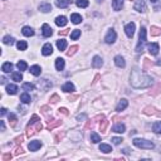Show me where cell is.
<instances>
[{
  "label": "cell",
  "instance_id": "obj_15",
  "mask_svg": "<svg viewBox=\"0 0 161 161\" xmlns=\"http://www.w3.org/2000/svg\"><path fill=\"white\" fill-rule=\"evenodd\" d=\"M115 64L117 65L118 68H125L126 62H125L124 57H121V55H116V57H115Z\"/></svg>",
  "mask_w": 161,
  "mask_h": 161
},
{
  "label": "cell",
  "instance_id": "obj_9",
  "mask_svg": "<svg viewBox=\"0 0 161 161\" xmlns=\"http://www.w3.org/2000/svg\"><path fill=\"white\" fill-rule=\"evenodd\" d=\"M42 33H43V35L45 37V38H49V37H52V34H53V29L49 27L48 24H43Z\"/></svg>",
  "mask_w": 161,
  "mask_h": 161
},
{
  "label": "cell",
  "instance_id": "obj_50",
  "mask_svg": "<svg viewBox=\"0 0 161 161\" xmlns=\"http://www.w3.org/2000/svg\"><path fill=\"white\" fill-rule=\"evenodd\" d=\"M0 115H1V116H4V115H6V108H5V107H3V108H1V110H0Z\"/></svg>",
  "mask_w": 161,
  "mask_h": 161
},
{
  "label": "cell",
  "instance_id": "obj_52",
  "mask_svg": "<svg viewBox=\"0 0 161 161\" xmlns=\"http://www.w3.org/2000/svg\"><path fill=\"white\" fill-rule=\"evenodd\" d=\"M61 34H62V35H65V34H68V29L67 30H59V35H61Z\"/></svg>",
  "mask_w": 161,
  "mask_h": 161
},
{
  "label": "cell",
  "instance_id": "obj_13",
  "mask_svg": "<svg viewBox=\"0 0 161 161\" xmlns=\"http://www.w3.org/2000/svg\"><path fill=\"white\" fill-rule=\"evenodd\" d=\"M40 147H42V142L40 141H31V142L29 144V146H28V149H29L30 151H37V150H39Z\"/></svg>",
  "mask_w": 161,
  "mask_h": 161
},
{
  "label": "cell",
  "instance_id": "obj_30",
  "mask_svg": "<svg viewBox=\"0 0 161 161\" xmlns=\"http://www.w3.org/2000/svg\"><path fill=\"white\" fill-rule=\"evenodd\" d=\"M3 43L6 44V45H13V44H14V38L10 35H6L3 38Z\"/></svg>",
  "mask_w": 161,
  "mask_h": 161
},
{
  "label": "cell",
  "instance_id": "obj_3",
  "mask_svg": "<svg viewBox=\"0 0 161 161\" xmlns=\"http://www.w3.org/2000/svg\"><path fill=\"white\" fill-rule=\"evenodd\" d=\"M146 44V28L142 27L140 30V35H138V43L136 45V52L142 53L144 52V45Z\"/></svg>",
  "mask_w": 161,
  "mask_h": 161
},
{
  "label": "cell",
  "instance_id": "obj_41",
  "mask_svg": "<svg viewBox=\"0 0 161 161\" xmlns=\"http://www.w3.org/2000/svg\"><path fill=\"white\" fill-rule=\"evenodd\" d=\"M107 125H108V121H107V120H102L101 124H100V130L102 132H105L106 128H107Z\"/></svg>",
  "mask_w": 161,
  "mask_h": 161
},
{
  "label": "cell",
  "instance_id": "obj_14",
  "mask_svg": "<svg viewBox=\"0 0 161 161\" xmlns=\"http://www.w3.org/2000/svg\"><path fill=\"white\" fill-rule=\"evenodd\" d=\"M68 23L67 18L64 17V15H61V17H57L55 18V24L58 25V27H65Z\"/></svg>",
  "mask_w": 161,
  "mask_h": 161
},
{
  "label": "cell",
  "instance_id": "obj_48",
  "mask_svg": "<svg viewBox=\"0 0 161 161\" xmlns=\"http://www.w3.org/2000/svg\"><path fill=\"white\" fill-rule=\"evenodd\" d=\"M58 111H59V113H63V115H65V116L68 115V110L67 108H59Z\"/></svg>",
  "mask_w": 161,
  "mask_h": 161
},
{
  "label": "cell",
  "instance_id": "obj_21",
  "mask_svg": "<svg viewBox=\"0 0 161 161\" xmlns=\"http://www.w3.org/2000/svg\"><path fill=\"white\" fill-rule=\"evenodd\" d=\"M98 149H100L101 152H103V154H108V152H111L112 151V147L110 146V145H107V144H101Z\"/></svg>",
  "mask_w": 161,
  "mask_h": 161
},
{
  "label": "cell",
  "instance_id": "obj_39",
  "mask_svg": "<svg viewBox=\"0 0 161 161\" xmlns=\"http://www.w3.org/2000/svg\"><path fill=\"white\" fill-rule=\"evenodd\" d=\"M61 125H62V121H54V122H52V124H49V125H48V130H49V131H52L53 128L58 127V126H61Z\"/></svg>",
  "mask_w": 161,
  "mask_h": 161
},
{
  "label": "cell",
  "instance_id": "obj_23",
  "mask_svg": "<svg viewBox=\"0 0 161 161\" xmlns=\"http://www.w3.org/2000/svg\"><path fill=\"white\" fill-rule=\"evenodd\" d=\"M30 73L33 75H40V73H42V68L39 67V65H31L30 67Z\"/></svg>",
  "mask_w": 161,
  "mask_h": 161
},
{
  "label": "cell",
  "instance_id": "obj_17",
  "mask_svg": "<svg viewBox=\"0 0 161 161\" xmlns=\"http://www.w3.org/2000/svg\"><path fill=\"white\" fill-rule=\"evenodd\" d=\"M122 6H124V0H112V8H113V10H116V11L121 10Z\"/></svg>",
  "mask_w": 161,
  "mask_h": 161
},
{
  "label": "cell",
  "instance_id": "obj_16",
  "mask_svg": "<svg viewBox=\"0 0 161 161\" xmlns=\"http://www.w3.org/2000/svg\"><path fill=\"white\" fill-rule=\"evenodd\" d=\"M72 3H73V0H55V5L58 8H67Z\"/></svg>",
  "mask_w": 161,
  "mask_h": 161
},
{
  "label": "cell",
  "instance_id": "obj_31",
  "mask_svg": "<svg viewBox=\"0 0 161 161\" xmlns=\"http://www.w3.org/2000/svg\"><path fill=\"white\" fill-rule=\"evenodd\" d=\"M17 47H18L19 50H27L28 44H27V42H25V40H19V42L17 43Z\"/></svg>",
  "mask_w": 161,
  "mask_h": 161
},
{
  "label": "cell",
  "instance_id": "obj_10",
  "mask_svg": "<svg viewBox=\"0 0 161 161\" xmlns=\"http://www.w3.org/2000/svg\"><path fill=\"white\" fill-rule=\"evenodd\" d=\"M103 65V61L100 55H94L93 61H92V67L93 68H101Z\"/></svg>",
  "mask_w": 161,
  "mask_h": 161
},
{
  "label": "cell",
  "instance_id": "obj_8",
  "mask_svg": "<svg viewBox=\"0 0 161 161\" xmlns=\"http://www.w3.org/2000/svg\"><path fill=\"white\" fill-rule=\"evenodd\" d=\"M52 53H53V47H52V44H50V43L44 44L43 48H42V54L47 57V55H50Z\"/></svg>",
  "mask_w": 161,
  "mask_h": 161
},
{
  "label": "cell",
  "instance_id": "obj_35",
  "mask_svg": "<svg viewBox=\"0 0 161 161\" xmlns=\"http://www.w3.org/2000/svg\"><path fill=\"white\" fill-rule=\"evenodd\" d=\"M161 34V29L159 27H151V35L152 37H159Z\"/></svg>",
  "mask_w": 161,
  "mask_h": 161
},
{
  "label": "cell",
  "instance_id": "obj_42",
  "mask_svg": "<svg viewBox=\"0 0 161 161\" xmlns=\"http://www.w3.org/2000/svg\"><path fill=\"white\" fill-rule=\"evenodd\" d=\"M77 49H78V45H73V47H71V48H69V50L67 52V55H68V57L73 55L74 53L77 52Z\"/></svg>",
  "mask_w": 161,
  "mask_h": 161
},
{
  "label": "cell",
  "instance_id": "obj_47",
  "mask_svg": "<svg viewBox=\"0 0 161 161\" xmlns=\"http://www.w3.org/2000/svg\"><path fill=\"white\" fill-rule=\"evenodd\" d=\"M10 159H11L10 154H5V155L3 156V161H8V160H10Z\"/></svg>",
  "mask_w": 161,
  "mask_h": 161
},
{
  "label": "cell",
  "instance_id": "obj_53",
  "mask_svg": "<svg viewBox=\"0 0 161 161\" xmlns=\"http://www.w3.org/2000/svg\"><path fill=\"white\" fill-rule=\"evenodd\" d=\"M81 118H86V116H84V115H78L77 116V120H81Z\"/></svg>",
  "mask_w": 161,
  "mask_h": 161
},
{
  "label": "cell",
  "instance_id": "obj_25",
  "mask_svg": "<svg viewBox=\"0 0 161 161\" xmlns=\"http://www.w3.org/2000/svg\"><path fill=\"white\" fill-rule=\"evenodd\" d=\"M21 33H23L25 37H33L34 35V30L31 29L30 27H24L23 29H21Z\"/></svg>",
  "mask_w": 161,
  "mask_h": 161
},
{
  "label": "cell",
  "instance_id": "obj_32",
  "mask_svg": "<svg viewBox=\"0 0 161 161\" xmlns=\"http://www.w3.org/2000/svg\"><path fill=\"white\" fill-rule=\"evenodd\" d=\"M91 141H92L93 144H98L101 141V136L98 134H96V132H92V134H91Z\"/></svg>",
  "mask_w": 161,
  "mask_h": 161
},
{
  "label": "cell",
  "instance_id": "obj_45",
  "mask_svg": "<svg viewBox=\"0 0 161 161\" xmlns=\"http://www.w3.org/2000/svg\"><path fill=\"white\" fill-rule=\"evenodd\" d=\"M122 141H124V140H122V137H112V142L115 145H120Z\"/></svg>",
  "mask_w": 161,
  "mask_h": 161
},
{
  "label": "cell",
  "instance_id": "obj_11",
  "mask_svg": "<svg viewBox=\"0 0 161 161\" xmlns=\"http://www.w3.org/2000/svg\"><path fill=\"white\" fill-rule=\"evenodd\" d=\"M74 84L72 83V82H67V83H64L62 86V91L63 92H67V93H69V92H74Z\"/></svg>",
  "mask_w": 161,
  "mask_h": 161
},
{
  "label": "cell",
  "instance_id": "obj_24",
  "mask_svg": "<svg viewBox=\"0 0 161 161\" xmlns=\"http://www.w3.org/2000/svg\"><path fill=\"white\" fill-rule=\"evenodd\" d=\"M6 92H8L9 94H15L18 92V87L15 86V84H13V83L8 84V86H6Z\"/></svg>",
  "mask_w": 161,
  "mask_h": 161
},
{
  "label": "cell",
  "instance_id": "obj_37",
  "mask_svg": "<svg viewBox=\"0 0 161 161\" xmlns=\"http://www.w3.org/2000/svg\"><path fill=\"white\" fill-rule=\"evenodd\" d=\"M79 37H81V30H79V29H74V30L71 33V38H72L73 40L78 39Z\"/></svg>",
  "mask_w": 161,
  "mask_h": 161
},
{
  "label": "cell",
  "instance_id": "obj_18",
  "mask_svg": "<svg viewBox=\"0 0 161 161\" xmlns=\"http://www.w3.org/2000/svg\"><path fill=\"white\" fill-rule=\"evenodd\" d=\"M65 65V62L63 58H57L55 59V69L57 71H63Z\"/></svg>",
  "mask_w": 161,
  "mask_h": 161
},
{
  "label": "cell",
  "instance_id": "obj_1",
  "mask_svg": "<svg viewBox=\"0 0 161 161\" xmlns=\"http://www.w3.org/2000/svg\"><path fill=\"white\" fill-rule=\"evenodd\" d=\"M130 82L131 86L135 88H147L152 84V78L150 75L145 74L144 72H141L140 69L134 68L130 75Z\"/></svg>",
  "mask_w": 161,
  "mask_h": 161
},
{
  "label": "cell",
  "instance_id": "obj_12",
  "mask_svg": "<svg viewBox=\"0 0 161 161\" xmlns=\"http://www.w3.org/2000/svg\"><path fill=\"white\" fill-rule=\"evenodd\" d=\"M127 106H128V101H127V100H125V98H122V100L118 102V105L116 106V111H117V112L124 111V110H125Z\"/></svg>",
  "mask_w": 161,
  "mask_h": 161
},
{
  "label": "cell",
  "instance_id": "obj_19",
  "mask_svg": "<svg viewBox=\"0 0 161 161\" xmlns=\"http://www.w3.org/2000/svg\"><path fill=\"white\" fill-rule=\"evenodd\" d=\"M39 10L42 13H49L52 10V5L48 4V3H42V4L39 5Z\"/></svg>",
  "mask_w": 161,
  "mask_h": 161
},
{
  "label": "cell",
  "instance_id": "obj_34",
  "mask_svg": "<svg viewBox=\"0 0 161 161\" xmlns=\"http://www.w3.org/2000/svg\"><path fill=\"white\" fill-rule=\"evenodd\" d=\"M152 130H154V132H156V134L161 135V121H157V122H155V124H154Z\"/></svg>",
  "mask_w": 161,
  "mask_h": 161
},
{
  "label": "cell",
  "instance_id": "obj_28",
  "mask_svg": "<svg viewBox=\"0 0 161 161\" xmlns=\"http://www.w3.org/2000/svg\"><path fill=\"white\" fill-rule=\"evenodd\" d=\"M20 101H21L23 103H30V101H31L30 94H28L27 92L21 93V94H20Z\"/></svg>",
  "mask_w": 161,
  "mask_h": 161
},
{
  "label": "cell",
  "instance_id": "obj_6",
  "mask_svg": "<svg viewBox=\"0 0 161 161\" xmlns=\"http://www.w3.org/2000/svg\"><path fill=\"white\" fill-rule=\"evenodd\" d=\"M125 33H126V35H127L128 38H132L134 37V34H135V23H128V24H126V27H125Z\"/></svg>",
  "mask_w": 161,
  "mask_h": 161
},
{
  "label": "cell",
  "instance_id": "obj_46",
  "mask_svg": "<svg viewBox=\"0 0 161 161\" xmlns=\"http://www.w3.org/2000/svg\"><path fill=\"white\" fill-rule=\"evenodd\" d=\"M50 101H52L53 103L58 102V101H59V96H58V94H53V96L50 97Z\"/></svg>",
  "mask_w": 161,
  "mask_h": 161
},
{
  "label": "cell",
  "instance_id": "obj_29",
  "mask_svg": "<svg viewBox=\"0 0 161 161\" xmlns=\"http://www.w3.org/2000/svg\"><path fill=\"white\" fill-rule=\"evenodd\" d=\"M11 78H13V81H15V82H20V81H23V74H21L20 72H14V73L11 74Z\"/></svg>",
  "mask_w": 161,
  "mask_h": 161
},
{
  "label": "cell",
  "instance_id": "obj_51",
  "mask_svg": "<svg viewBox=\"0 0 161 161\" xmlns=\"http://www.w3.org/2000/svg\"><path fill=\"white\" fill-rule=\"evenodd\" d=\"M23 152V150H21V147H18L17 151H15V155H19V154H21Z\"/></svg>",
  "mask_w": 161,
  "mask_h": 161
},
{
  "label": "cell",
  "instance_id": "obj_2",
  "mask_svg": "<svg viewBox=\"0 0 161 161\" xmlns=\"http://www.w3.org/2000/svg\"><path fill=\"white\" fill-rule=\"evenodd\" d=\"M134 145L138 149H145V150H151L155 147L154 142H151L149 140H145V138H134Z\"/></svg>",
  "mask_w": 161,
  "mask_h": 161
},
{
  "label": "cell",
  "instance_id": "obj_4",
  "mask_svg": "<svg viewBox=\"0 0 161 161\" xmlns=\"http://www.w3.org/2000/svg\"><path fill=\"white\" fill-rule=\"evenodd\" d=\"M116 38H117V34H116V31L113 29H110L108 31H107L106 37H105V42L107 44H112L116 42Z\"/></svg>",
  "mask_w": 161,
  "mask_h": 161
},
{
  "label": "cell",
  "instance_id": "obj_7",
  "mask_svg": "<svg viewBox=\"0 0 161 161\" xmlns=\"http://www.w3.org/2000/svg\"><path fill=\"white\" fill-rule=\"evenodd\" d=\"M147 49H149V53L151 55H157L159 54V50H160V47L157 43H150L147 45Z\"/></svg>",
  "mask_w": 161,
  "mask_h": 161
},
{
  "label": "cell",
  "instance_id": "obj_49",
  "mask_svg": "<svg viewBox=\"0 0 161 161\" xmlns=\"http://www.w3.org/2000/svg\"><path fill=\"white\" fill-rule=\"evenodd\" d=\"M0 128H1V131H5V124H4V121H0Z\"/></svg>",
  "mask_w": 161,
  "mask_h": 161
},
{
  "label": "cell",
  "instance_id": "obj_54",
  "mask_svg": "<svg viewBox=\"0 0 161 161\" xmlns=\"http://www.w3.org/2000/svg\"><path fill=\"white\" fill-rule=\"evenodd\" d=\"M157 1H159V0H151V3H154V4H156Z\"/></svg>",
  "mask_w": 161,
  "mask_h": 161
},
{
  "label": "cell",
  "instance_id": "obj_33",
  "mask_svg": "<svg viewBox=\"0 0 161 161\" xmlns=\"http://www.w3.org/2000/svg\"><path fill=\"white\" fill-rule=\"evenodd\" d=\"M17 67H18V69H19L20 72H23V71H27L28 64H27V63H25L24 61H19L18 64H17Z\"/></svg>",
  "mask_w": 161,
  "mask_h": 161
},
{
  "label": "cell",
  "instance_id": "obj_22",
  "mask_svg": "<svg viewBox=\"0 0 161 161\" xmlns=\"http://www.w3.org/2000/svg\"><path fill=\"white\" fill-rule=\"evenodd\" d=\"M1 71L4 72V73H10V72L13 71V64L10 62H5L1 67Z\"/></svg>",
  "mask_w": 161,
  "mask_h": 161
},
{
  "label": "cell",
  "instance_id": "obj_44",
  "mask_svg": "<svg viewBox=\"0 0 161 161\" xmlns=\"http://www.w3.org/2000/svg\"><path fill=\"white\" fill-rule=\"evenodd\" d=\"M145 113H146V115H154V113H155V108H154V107H146V108H145Z\"/></svg>",
  "mask_w": 161,
  "mask_h": 161
},
{
  "label": "cell",
  "instance_id": "obj_55",
  "mask_svg": "<svg viewBox=\"0 0 161 161\" xmlns=\"http://www.w3.org/2000/svg\"><path fill=\"white\" fill-rule=\"evenodd\" d=\"M103 1V0H97V3H102Z\"/></svg>",
  "mask_w": 161,
  "mask_h": 161
},
{
  "label": "cell",
  "instance_id": "obj_40",
  "mask_svg": "<svg viewBox=\"0 0 161 161\" xmlns=\"http://www.w3.org/2000/svg\"><path fill=\"white\" fill-rule=\"evenodd\" d=\"M8 118H9V122L11 124V126H14L15 124H17V116H15L14 113H9Z\"/></svg>",
  "mask_w": 161,
  "mask_h": 161
},
{
  "label": "cell",
  "instance_id": "obj_38",
  "mask_svg": "<svg viewBox=\"0 0 161 161\" xmlns=\"http://www.w3.org/2000/svg\"><path fill=\"white\" fill-rule=\"evenodd\" d=\"M34 84L30 83V82H27V83H23V90L24 91H33L34 90Z\"/></svg>",
  "mask_w": 161,
  "mask_h": 161
},
{
  "label": "cell",
  "instance_id": "obj_43",
  "mask_svg": "<svg viewBox=\"0 0 161 161\" xmlns=\"http://www.w3.org/2000/svg\"><path fill=\"white\" fill-rule=\"evenodd\" d=\"M38 121H40V120H39V117H38L37 115H33V117H31V120H30V122H29V124H28V126H31V125L37 124Z\"/></svg>",
  "mask_w": 161,
  "mask_h": 161
},
{
  "label": "cell",
  "instance_id": "obj_20",
  "mask_svg": "<svg viewBox=\"0 0 161 161\" xmlns=\"http://www.w3.org/2000/svg\"><path fill=\"white\" fill-rule=\"evenodd\" d=\"M112 130H113V132H117V134H124L125 130H126V127H125L124 124H117V125L113 126Z\"/></svg>",
  "mask_w": 161,
  "mask_h": 161
},
{
  "label": "cell",
  "instance_id": "obj_26",
  "mask_svg": "<svg viewBox=\"0 0 161 161\" xmlns=\"http://www.w3.org/2000/svg\"><path fill=\"white\" fill-rule=\"evenodd\" d=\"M71 20H72V23L73 24H79L82 21V17L79 14H77V13H74V14L71 15Z\"/></svg>",
  "mask_w": 161,
  "mask_h": 161
},
{
  "label": "cell",
  "instance_id": "obj_27",
  "mask_svg": "<svg viewBox=\"0 0 161 161\" xmlns=\"http://www.w3.org/2000/svg\"><path fill=\"white\" fill-rule=\"evenodd\" d=\"M57 47H58L59 50H64L65 48H67V40H64V39L57 40Z\"/></svg>",
  "mask_w": 161,
  "mask_h": 161
},
{
  "label": "cell",
  "instance_id": "obj_36",
  "mask_svg": "<svg viewBox=\"0 0 161 161\" xmlns=\"http://www.w3.org/2000/svg\"><path fill=\"white\" fill-rule=\"evenodd\" d=\"M77 6H79V8H87L88 4H90V1L88 0H77Z\"/></svg>",
  "mask_w": 161,
  "mask_h": 161
},
{
  "label": "cell",
  "instance_id": "obj_5",
  "mask_svg": "<svg viewBox=\"0 0 161 161\" xmlns=\"http://www.w3.org/2000/svg\"><path fill=\"white\" fill-rule=\"evenodd\" d=\"M135 10L140 13L146 11V0H136V3H135Z\"/></svg>",
  "mask_w": 161,
  "mask_h": 161
}]
</instances>
